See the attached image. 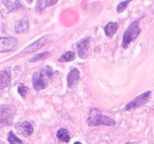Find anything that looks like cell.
Wrapping results in <instances>:
<instances>
[{"label": "cell", "mask_w": 154, "mask_h": 144, "mask_svg": "<svg viewBox=\"0 0 154 144\" xmlns=\"http://www.w3.org/2000/svg\"><path fill=\"white\" fill-rule=\"evenodd\" d=\"M53 75V70L49 65H46L39 71H35L32 78L33 88L38 92L46 89Z\"/></svg>", "instance_id": "6da1fadb"}, {"label": "cell", "mask_w": 154, "mask_h": 144, "mask_svg": "<svg viewBox=\"0 0 154 144\" xmlns=\"http://www.w3.org/2000/svg\"><path fill=\"white\" fill-rule=\"evenodd\" d=\"M87 124L88 125L93 127V126H99L101 125L108 126H114L116 122L114 120L102 115L101 110L98 108H91L89 110V116L87 119Z\"/></svg>", "instance_id": "7a4b0ae2"}, {"label": "cell", "mask_w": 154, "mask_h": 144, "mask_svg": "<svg viewBox=\"0 0 154 144\" xmlns=\"http://www.w3.org/2000/svg\"><path fill=\"white\" fill-rule=\"evenodd\" d=\"M141 20V18L133 21L129 25V27L126 29V32L124 33L123 41H122V47L123 48H127L130 43L137 38L138 35H140L141 30L139 27V23Z\"/></svg>", "instance_id": "3957f363"}, {"label": "cell", "mask_w": 154, "mask_h": 144, "mask_svg": "<svg viewBox=\"0 0 154 144\" xmlns=\"http://www.w3.org/2000/svg\"><path fill=\"white\" fill-rule=\"evenodd\" d=\"M15 114V108L10 105H1L0 107V123L3 126L12 125Z\"/></svg>", "instance_id": "277c9868"}, {"label": "cell", "mask_w": 154, "mask_h": 144, "mask_svg": "<svg viewBox=\"0 0 154 144\" xmlns=\"http://www.w3.org/2000/svg\"><path fill=\"white\" fill-rule=\"evenodd\" d=\"M150 95H151V91H147L140 96H137L135 99H133L126 104L125 107V110L129 111V110H135L137 108L143 106L149 101Z\"/></svg>", "instance_id": "5b68a950"}, {"label": "cell", "mask_w": 154, "mask_h": 144, "mask_svg": "<svg viewBox=\"0 0 154 144\" xmlns=\"http://www.w3.org/2000/svg\"><path fill=\"white\" fill-rule=\"evenodd\" d=\"M53 39L51 38V37L50 35H45L39 39H38L37 41L33 43L32 44L29 45L28 47H27L24 50H23L21 51V53H24V54H28V53H32L35 51L38 50L39 49H41L42 47H44L45 45L47 44H49L52 41Z\"/></svg>", "instance_id": "8992f818"}, {"label": "cell", "mask_w": 154, "mask_h": 144, "mask_svg": "<svg viewBox=\"0 0 154 144\" xmlns=\"http://www.w3.org/2000/svg\"><path fill=\"white\" fill-rule=\"evenodd\" d=\"M18 44V41L16 38L12 37H1L0 38V53H5L12 50Z\"/></svg>", "instance_id": "52a82bcc"}, {"label": "cell", "mask_w": 154, "mask_h": 144, "mask_svg": "<svg viewBox=\"0 0 154 144\" xmlns=\"http://www.w3.org/2000/svg\"><path fill=\"white\" fill-rule=\"evenodd\" d=\"M15 128L17 130V132L19 134L25 137H30L34 132L33 125L28 121H24V122L17 123L15 125Z\"/></svg>", "instance_id": "ba28073f"}, {"label": "cell", "mask_w": 154, "mask_h": 144, "mask_svg": "<svg viewBox=\"0 0 154 144\" xmlns=\"http://www.w3.org/2000/svg\"><path fill=\"white\" fill-rule=\"evenodd\" d=\"M89 38L85 37L81 39L77 43V50L78 53V56L81 59H87L88 56V51H89Z\"/></svg>", "instance_id": "9c48e42d"}, {"label": "cell", "mask_w": 154, "mask_h": 144, "mask_svg": "<svg viewBox=\"0 0 154 144\" xmlns=\"http://www.w3.org/2000/svg\"><path fill=\"white\" fill-rule=\"evenodd\" d=\"M80 80V71L76 68L70 71L67 75V84L69 88L73 89L77 86Z\"/></svg>", "instance_id": "30bf717a"}, {"label": "cell", "mask_w": 154, "mask_h": 144, "mask_svg": "<svg viewBox=\"0 0 154 144\" xmlns=\"http://www.w3.org/2000/svg\"><path fill=\"white\" fill-rule=\"evenodd\" d=\"M11 83V73L10 69L2 70L0 73V89L2 90L4 88L8 87Z\"/></svg>", "instance_id": "8fae6325"}, {"label": "cell", "mask_w": 154, "mask_h": 144, "mask_svg": "<svg viewBox=\"0 0 154 144\" xmlns=\"http://www.w3.org/2000/svg\"><path fill=\"white\" fill-rule=\"evenodd\" d=\"M29 28V21L27 17H23L21 20L16 23L14 26V31L17 34L27 31Z\"/></svg>", "instance_id": "7c38bea8"}, {"label": "cell", "mask_w": 154, "mask_h": 144, "mask_svg": "<svg viewBox=\"0 0 154 144\" xmlns=\"http://www.w3.org/2000/svg\"><path fill=\"white\" fill-rule=\"evenodd\" d=\"M58 1H53V0H39L36 2L35 5V10L38 12H41L47 7H51L57 4Z\"/></svg>", "instance_id": "4fadbf2b"}, {"label": "cell", "mask_w": 154, "mask_h": 144, "mask_svg": "<svg viewBox=\"0 0 154 144\" xmlns=\"http://www.w3.org/2000/svg\"><path fill=\"white\" fill-rule=\"evenodd\" d=\"M118 29V23H117L114 22H111L108 23L107 25H106L105 28H104V30H105V33L107 35V37L109 38H111L114 35H115L117 32Z\"/></svg>", "instance_id": "5bb4252c"}, {"label": "cell", "mask_w": 154, "mask_h": 144, "mask_svg": "<svg viewBox=\"0 0 154 144\" xmlns=\"http://www.w3.org/2000/svg\"><path fill=\"white\" fill-rule=\"evenodd\" d=\"M57 137L62 142L68 143L70 140V134L69 131L65 128H61L57 133Z\"/></svg>", "instance_id": "9a60e30c"}, {"label": "cell", "mask_w": 154, "mask_h": 144, "mask_svg": "<svg viewBox=\"0 0 154 144\" xmlns=\"http://www.w3.org/2000/svg\"><path fill=\"white\" fill-rule=\"evenodd\" d=\"M2 3L5 5L9 11L22 8V5L20 1H2Z\"/></svg>", "instance_id": "2e32d148"}, {"label": "cell", "mask_w": 154, "mask_h": 144, "mask_svg": "<svg viewBox=\"0 0 154 144\" xmlns=\"http://www.w3.org/2000/svg\"><path fill=\"white\" fill-rule=\"evenodd\" d=\"M50 56H51V53L48 52V51H45V52H43V53L36 54L35 56L32 57L31 59H29V62H39L41 61V60H44V59H47V58H48Z\"/></svg>", "instance_id": "e0dca14e"}, {"label": "cell", "mask_w": 154, "mask_h": 144, "mask_svg": "<svg viewBox=\"0 0 154 144\" xmlns=\"http://www.w3.org/2000/svg\"><path fill=\"white\" fill-rule=\"evenodd\" d=\"M75 58H76V56H75V53L71 52V51H68L58 59V61L59 62H67L73 61L75 59Z\"/></svg>", "instance_id": "ac0fdd59"}, {"label": "cell", "mask_w": 154, "mask_h": 144, "mask_svg": "<svg viewBox=\"0 0 154 144\" xmlns=\"http://www.w3.org/2000/svg\"><path fill=\"white\" fill-rule=\"evenodd\" d=\"M8 142L10 143V144H23V140L17 137L16 135L14 134L13 131H10L8 133Z\"/></svg>", "instance_id": "d6986e66"}, {"label": "cell", "mask_w": 154, "mask_h": 144, "mask_svg": "<svg viewBox=\"0 0 154 144\" xmlns=\"http://www.w3.org/2000/svg\"><path fill=\"white\" fill-rule=\"evenodd\" d=\"M131 1H123V2H121L120 4L118 5L117 8V11L118 14H121L122 12H123L125 9L127 8L128 5L129 4Z\"/></svg>", "instance_id": "ffe728a7"}, {"label": "cell", "mask_w": 154, "mask_h": 144, "mask_svg": "<svg viewBox=\"0 0 154 144\" xmlns=\"http://www.w3.org/2000/svg\"><path fill=\"white\" fill-rule=\"evenodd\" d=\"M27 90H28V88H27V86H24L23 85L20 86L18 87V89H17L18 93L20 94V96L22 98H24L26 97V96H27Z\"/></svg>", "instance_id": "44dd1931"}, {"label": "cell", "mask_w": 154, "mask_h": 144, "mask_svg": "<svg viewBox=\"0 0 154 144\" xmlns=\"http://www.w3.org/2000/svg\"><path fill=\"white\" fill-rule=\"evenodd\" d=\"M74 144H82V143H80V142H75Z\"/></svg>", "instance_id": "7402d4cb"}]
</instances>
